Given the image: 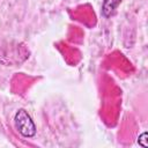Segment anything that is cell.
I'll use <instances>...</instances> for the list:
<instances>
[{
  "label": "cell",
  "instance_id": "6da1fadb",
  "mask_svg": "<svg viewBox=\"0 0 148 148\" xmlns=\"http://www.w3.org/2000/svg\"><path fill=\"white\" fill-rule=\"evenodd\" d=\"M15 127L24 138H32L36 135V125L30 114L24 109H18L14 116Z\"/></svg>",
  "mask_w": 148,
  "mask_h": 148
},
{
  "label": "cell",
  "instance_id": "7a4b0ae2",
  "mask_svg": "<svg viewBox=\"0 0 148 148\" xmlns=\"http://www.w3.org/2000/svg\"><path fill=\"white\" fill-rule=\"evenodd\" d=\"M123 0H103V5H102V15L104 17H110L114 10L117 9V7L120 5Z\"/></svg>",
  "mask_w": 148,
  "mask_h": 148
},
{
  "label": "cell",
  "instance_id": "3957f363",
  "mask_svg": "<svg viewBox=\"0 0 148 148\" xmlns=\"http://www.w3.org/2000/svg\"><path fill=\"white\" fill-rule=\"evenodd\" d=\"M138 143H139L141 147H143V148H147V147H148V143H147V132H143V133H141V134L139 135V138H138Z\"/></svg>",
  "mask_w": 148,
  "mask_h": 148
}]
</instances>
